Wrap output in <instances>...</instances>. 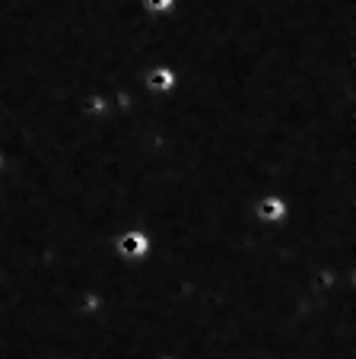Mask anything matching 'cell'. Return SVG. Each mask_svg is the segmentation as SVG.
<instances>
[{
  "mask_svg": "<svg viewBox=\"0 0 356 359\" xmlns=\"http://www.w3.org/2000/svg\"><path fill=\"white\" fill-rule=\"evenodd\" d=\"M147 251H150V236H143L140 229H128L118 238V255H124V258H143Z\"/></svg>",
  "mask_w": 356,
  "mask_h": 359,
  "instance_id": "cell-1",
  "label": "cell"
},
{
  "mask_svg": "<svg viewBox=\"0 0 356 359\" xmlns=\"http://www.w3.org/2000/svg\"><path fill=\"white\" fill-rule=\"evenodd\" d=\"M258 213H261L264 219H270V223H274V219L286 217V203H283L280 197H264V201L258 203Z\"/></svg>",
  "mask_w": 356,
  "mask_h": 359,
  "instance_id": "cell-2",
  "label": "cell"
},
{
  "mask_svg": "<svg viewBox=\"0 0 356 359\" xmlns=\"http://www.w3.org/2000/svg\"><path fill=\"white\" fill-rule=\"evenodd\" d=\"M150 86H153V89H169V86H175V74H172L169 67L153 70V74H150Z\"/></svg>",
  "mask_w": 356,
  "mask_h": 359,
  "instance_id": "cell-3",
  "label": "cell"
},
{
  "mask_svg": "<svg viewBox=\"0 0 356 359\" xmlns=\"http://www.w3.org/2000/svg\"><path fill=\"white\" fill-rule=\"evenodd\" d=\"M140 4L147 13H169V10H175L178 0H140Z\"/></svg>",
  "mask_w": 356,
  "mask_h": 359,
  "instance_id": "cell-4",
  "label": "cell"
}]
</instances>
